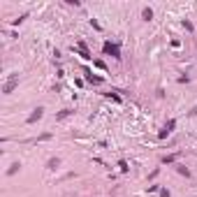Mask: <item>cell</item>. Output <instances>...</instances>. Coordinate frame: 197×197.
I'll list each match as a JSON object with an SVG mask.
<instances>
[{
  "label": "cell",
  "instance_id": "obj_7",
  "mask_svg": "<svg viewBox=\"0 0 197 197\" xmlns=\"http://www.w3.org/2000/svg\"><path fill=\"white\" fill-rule=\"evenodd\" d=\"M174 160H176V153H172V156H165V158H162V162L169 165V162H174Z\"/></svg>",
  "mask_w": 197,
  "mask_h": 197
},
{
  "label": "cell",
  "instance_id": "obj_11",
  "mask_svg": "<svg viewBox=\"0 0 197 197\" xmlns=\"http://www.w3.org/2000/svg\"><path fill=\"white\" fill-rule=\"evenodd\" d=\"M160 195H162V197H169V190H167V188H162V190H160Z\"/></svg>",
  "mask_w": 197,
  "mask_h": 197
},
{
  "label": "cell",
  "instance_id": "obj_6",
  "mask_svg": "<svg viewBox=\"0 0 197 197\" xmlns=\"http://www.w3.org/2000/svg\"><path fill=\"white\" fill-rule=\"evenodd\" d=\"M19 167H21L19 162H12V167H9V172H7V174H9V176H14L16 172H19Z\"/></svg>",
  "mask_w": 197,
  "mask_h": 197
},
{
  "label": "cell",
  "instance_id": "obj_4",
  "mask_svg": "<svg viewBox=\"0 0 197 197\" xmlns=\"http://www.w3.org/2000/svg\"><path fill=\"white\" fill-rule=\"evenodd\" d=\"M42 114H44V109H42V107H37V109H33V114L28 116V123H35V121H40V118H42Z\"/></svg>",
  "mask_w": 197,
  "mask_h": 197
},
{
  "label": "cell",
  "instance_id": "obj_2",
  "mask_svg": "<svg viewBox=\"0 0 197 197\" xmlns=\"http://www.w3.org/2000/svg\"><path fill=\"white\" fill-rule=\"evenodd\" d=\"M174 128H176V121H174V118H169V121L165 123V128L160 130V139H165V137L169 135V132H172V130H174Z\"/></svg>",
  "mask_w": 197,
  "mask_h": 197
},
{
  "label": "cell",
  "instance_id": "obj_8",
  "mask_svg": "<svg viewBox=\"0 0 197 197\" xmlns=\"http://www.w3.org/2000/svg\"><path fill=\"white\" fill-rule=\"evenodd\" d=\"M46 167H49V169H56L58 167V158H51L49 162H46Z\"/></svg>",
  "mask_w": 197,
  "mask_h": 197
},
{
  "label": "cell",
  "instance_id": "obj_3",
  "mask_svg": "<svg viewBox=\"0 0 197 197\" xmlns=\"http://www.w3.org/2000/svg\"><path fill=\"white\" fill-rule=\"evenodd\" d=\"M16 86H19V77L14 74V77H12V79H9L7 83H5V88H3V91H5V93H12V91H14Z\"/></svg>",
  "mask_w": 197,
  "mask_h": 197
},
{
  "label": "cell",
  "instance_id": "obj_1",
  "mask_svg": "<svg viewBox=\"0 0 197 197\" xmlns=\"http://www.w3.org/2000/svg\"><path fill=\"white\" fill-rule=\"evenodd\" d=\"M104 53H109V56H114V58H121L118 44H111V42H104Z\"/></svg>",
  "mask_w": 197,
  "mask_h": 197
},
{
  "label": "cell",
  "instance_id": "obj_10",
  "mask_svg": "<svg viewBox=\"0 0 197 197\" xmlns=\"http://www.w3.org/2000/svg\"><path fill=\"white\" fill-rule=\"evenodd\" d=\"M178 174H183V176H190V172L186 169V167H178Z\"/></svg>",
  "mask_w": 197,
  "mask_h": 197
},
{
  "label": "cell",
  "instance_id": "obj_5",
  "mask_svg": "<svg viewBox=\"0 0 197 197\" xmlns=\"http://www.w3.org/2000/svg\"><path fill=\"white\" fill-rule=\"evenodd\" d=\"M77 44H79V53H81V56L83 58H91V53H88V49H86V44H83V42L79 40V42H77Z\"/></svg>",
  "mask_w": 197,
  "mask_h": 197
},
{
  "label": "cell",
  "instance_id": "obj_9",
  "mask_svg": "<svg viewBox=\"0 0 197 197\" xmlns=\"http://www.w3.org/2000/svg\"><path fill=\"white\" fill-rule=\"evenodd\" d=\"M141 16H144V19L148 21V19H153V12H151V9H148V7H146L144 12H141Z\"/></svg>",
  "mask_w": 197,
  "mask_h": 197
}]
</instances>
